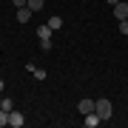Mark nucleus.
Here are the masks:
<instances>
[{"label":"nucleus","instance_id":"obj_1","mask_svg":"<svg viewBox=\"0 0 128 128\" xmlns=\"http://www.w3.org/2000/svg\"><path fill=\"white\" fill-rule=\"evenodd\" d=\"M94 111L100 114V120H111V114H114V108H111V102L105 97L102 100H94Z\"/></svg>","mask_w":128,"mask_h":128},{"label":"nucleus","instance_id":"obj_2","mask_svg":"<svg viewBox=\"0 0 128 128\" xmlns=\"http://www.w3.org/2000/svg\"><path fill=\"white\" fill-rule=\"evenodd\" d=\"M9 125H12V128H23V125H26V117L20 114V111L12 108V111H9Z\"/></svg>","mask_w":128,"mask_h":128},{"label":"nucleus","instance_id":"obj_3","mask_svg":"<svg viewBox=\"0 0 128 128\" xmlns=\"http://www.w3.org/2000/svg\"><path fill=\"white\" fill-rule=\"evenodd\" d=\"M82 122H86V128H97L102 120H100V114H97V111H88V114H82Z\"/></svg>","mask_w":128,"mask_h":128},{"label":"nucleus","instance_id":"obj_4","mask_svg":"<svg viewBox=\"0 0 128 128\" xmlns=\"http://www.w3.org/2000/svg\"><path fill=\"white\" fill-rule=\"evenodd\" d=\"M114 17L117 20H128V3L125 0H120V3L114 6Z\"/></svg>","mask_w":128,"mask_h":128},{"label":"nucleus","instance_id":"obj_5","mask_svg":"<svg viewBox=\"0 0 128 128\" xmlns=\"http://www.w3.org/2000/svg\"><path fill=\"white\" fill-rule=\"evenodd\" d=\"M28 20H32V9L28 6H20L17 9V23H28Z\"/></svg>","mask_w":128,"mask_h":128},{"label":"nucleus","instance_id":"obj_6","mask_svg":"<svg viewBox=\"0 0 128 128\" xmlns=\"http://www.w3.org/2000/svg\"><path fill=\"white\" fill-rule=\"evenodd\" d=\"M51 34H54V28H51L48 23H46V26H40V28H37V37H40V40H51Z\"/></svg>","mask_w":128,"mask_h":128},{"label":"nucleus","instance_id":"obj_7","mask_svg":"<svg viewBox=\"0 0 128 128\" xmlns=\"http://www.w3.org/2000/svg\"><path fill=\"white\" fill-rule=\"evenodd\" d=\"M77 111H80V114H88V111H94V100H80V102H77Z\"/></svg>","mask_w":128,"mask_h":128},{"label":"nucleus","instance_id":"obj_8","mask_svg":"<svg viewBox=\"0 0 128 128\" xmlns=\"http://www.w3.org/2000/svg\"><path fill=\"white\" fill-rule=\"evenodd\" d=\"M48 26L54 28V32H57V28H63V20H60V14H54V17H48Z\"/></svg>","mask_w":128,"mask_h":128},{"label":"nucleus","instance_id":"obj_9","mask_svg":"<svg viewBox=\"0 0 128 128\" xmlns=\"http://www.w3.org/2000/svg\"><path fill=\"white\" fill-rule=\"evenodd\" d=\"M28 9H32V12H40L43 9V0H28Z\"/></svg>","mask_w":128,"mask_h":128},{"label":"nucleus","instance_id":"obj_10","mask_svg":"<svg viewBox=\"0 0 128 128\" xmlns=\"http://www.w3.org/2000/svg\"><path fill=\"white\" fill-rule=\"evenodd\" d=\"M3 125H9V111L0 108V128H3Z\"/></svg>","mask_w":128,"mask_h":128},{"label":"nucleus","instance_id":"obj_11","mask_svg":"<svg viewBox=\"0 0 128 128\" xmlns=\"http://www.w3.org/2000/svg\"><path fill=\"white\" fill-rule=\"evenodd\" d=\"M0 108H3V111H12V100H6V97H3V100H0Z\"/></svg>","mask_w":128,"mask_h":128},{"label":"nucleus","instance_id":"obj_12","mask_svg":"<svg viewBox=\"0 0 128 128\" xmlns=\"http://www.w3.org/2000/svg\"><path fill=\"white\" fill-rule=\"evenodd\" d=\"M117 28H120V34H128V20H120Z\"/></svg>","mask_w":128,"mask_h":128},{"label":"nucleus","instance_id":"obj_13","mask_svg":"<svg viewBox=\"0 0 128 128\" xmlns=\"http://www.w3.org/2000/svg\"><path fill=\"white\" fill-rule=\"evenodd\" d=\"M34 77H37V80H46V77H48V74H46V71H43V68H34Z\"/></svg>","mask_w":128,"mask_h":128},{"label":"nucleus","instance_id":"obj_14","mask_svg":"<svg viewBox=\"0 0 128 128\" xmlns=\"http://www.w3.org/2000/svg\"><path fill=\"white\" fill-rule=\"evenodd\" d=\"M40 48L43 51H51V40H40Z\"/></svg>","mask_w":128,"mask_h":128},{"label":"nucleus","instance_id":"obj_15","mask_svg":"<svg viewBox=\"0 0 128 128\" xmlns=\"http://www.w3.org/2000/svg\"><path fill=\"white\" fill-rule=\"evenodd\" d=\"M14 3V9H20V6H28V0H12Z\"/></svg>","mask_w":128,"mask_h":128},{"label":"nucleus","instance_id":"obj_16","mask_svg":"<svg viewBox=\"0 0 128 128\" xmlns=\"http://www.w3.org/2000/svg\"><path fill=\"white\" fill-rule=\"evenodd\" d=\"M3 88H6V82H3V80H0V94H3Z\"/></svg>","mask_w":128,"mask_h":128},{"label":"nucleus","instance_id":"obj_17","mask_svg":"<svg viewBox=\"0 0 128 128\" xmlns=\"http://www.w3.org/2000/svg\"><path fill=\"white\" fill-rule=\"evenodd\" d=\"M105 3H111V6H117V3H120V0H105Z\"/></svg>","mask_w":128,"mask_h":128}]
</instances>
